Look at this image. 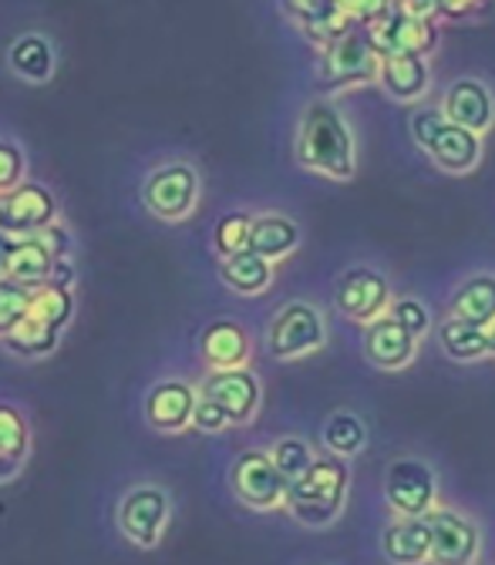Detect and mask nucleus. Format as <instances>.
<instances>
[{
	"label": "nucleus",
	"instance_id": "nucleus-1",
	"mask_svg": "<svg viewBox=\"0 0 495 565\" xmlns=\"http://www.w3.org/2000/svg\"><path fill=\"white\" fill-rule=\"evenodd\" d=\"M297 162L324 179L350 182L358 172V146H354L350 125L334 102L307 105L297 131Z\"/></svg>",
	"mask_w": 495,
	"mask_h": 565
},
{
	"label": "nucleus",
	"instance_id": "nucleus-2",
	"mask_svg": "<svg viewBox=\"0 0 495 565\" xmlns=\"http://www.w3.org/2000/svg\"><path fill=\"white\" fill-rule=\"evenodd\" d=\"M347 491H350L347 458L327 451V458H317L304 478L291 481L287 512L294 515V522L307 529H330L347 505Z\"/></svg>",
	"mask_w": 495,
	"mask_h": 565
},
{
	"label": "nucleus",
	"instance_id": "nucleus-3",
	"mask_svg": "<svg viewBox=\"0 0 495 565\" xmlns=\"http://www.w3.org/2000/svg\"><path fill=\"white\" fill-rule=\"evenodd\" d=\"M381 64H385V57L375 47L371 31L354 28L344 38L320 47V88L344 92V88L371 85L381 78Z\"/></svg>",
	"mask_w": 495,
	"mask_h": 565
},
{
	"label": "nucleus",
	"instance_id": "nucleus-4",
	"mask_svg": "<svg viewBox=\"0 0 495 565\" xmlns=\"http://www.w3.org/2000/svg\"><path fill=\"white\" fill-rule=\"evenodd\" d=\"M327 343L324 313L314 303L294 300L280 307L266 330V350L276 361H304Z\"/></svg>",
	"mask_w": 495,
	"mask_h": 565
},
{
	"label": "nucleus",
	"instance_id": "nucleus-5",
	"mask_svg": "<svg viewBox=\"0 0 495 565\" xmlns=\"http://www.w3.org/2000/svg\"><path fill=\"white\" fill-rule=\"evenodd\" d=\"M230 484L236 491V499L253 509V512H273V509H287V491H291V481L283 475L273 461L270 451L263 448H253V451H243L236 461H233V471H230Z\"/></svg>",
	"mask_w": 495,
	"mask_h": 565
},
{
	"label": "nucleus",
	"instance_id": "nucleus-6",
	"mask_svg": "<svg viewBox=\"0 0 495 565\" xmlns=\"http://www.w3.org/2000/svg\"><path fill=\"white\" fill-rule=\"evenodd\" d=\"M385 502L401 519H424L439 509V478L421 458H398L385 471Z\"/></svg>",
	"mask_w": 495,
	"mask_h": 565
},
{
	"label": "nucleus",
	"instance_id": "nucleus-7",
	"mask_svg": "<svg viewBox=\"0 0 495 565\" xmlns=\"http://www.w3.org/2000/svg\"><path fill=\"white\" fill-rule=\"evenodd\" d=\"M67 253V236L51 223L41 233L31 236H11L8 239V269L14 282H24V287H41V282L54 279L57 263Z\"/></svg>",
	"mask_w": 495,
	"mask_h": 565
},
{
	"label": "nucleus",
	"instance_id": "nucleus-8",
	"mask_svg": "<svg viewBox=\"0 0 495 565\" xmlns=\"http://www.w3.org/2000/svg\"><path fill=\"white\" fill-rule=\"evenodd\" d=\"M334 307L350 323L368 327L371 320H378L391 310V282L385 279V273H378L371 266H354L337 279Z\"/></svg>",
	"mask_w": 495,
	"mask_h": 565
},
{
	"label": "nucleus",
	"instance_id": "nucleus-9",
	"mask_svg": "<svg viewBox=\"0 0 495 565\" xmlns=\"http://www.w3.org/2000/svg\"><path fill=\"white\" fill-rule=\"evenodd\" d=\"M368 31H371L375 47L381 51V57H391V54H424L429 57L439 44V18L411 14L401 8L388 11Z\"/></svg>",
	"mask_w": 495,
	"mask_h": 565
},
{
	"label": "nucleus",
	"instance_id": "nucleus-10",
	"mask_svg": "<svg viewBox=\"0 0 495 565\" xmlns=\"http://www.w3.org/2000/svg\"><path fill=\"white\" fill-rule=\"evenodd\" d=\"M118 525L131 545L152 548L169 525V494L156 484H141L128 491L118 509Z\"/></svg>",
	"mask_w": 495,
	"mask_h": 565
},
{
	"label": "nucleus",
	"instance_id": "nucleus-11",
	"mask_svg": "<svg viewBox=\"0 0 495 565\" xmlns=\"http://www.w3.org/2000/svg\"><path fill=\"white\" fill-rule=\"evenodd\" d=\"M424 519H429V529H432V565H475L478 562L482 532L468 515L439 505Z\"/></svg>",
	"mask_w": 495,
	"mask_h": 565
},
{
	"label": "nucleus",
	"instance_id": "nucleus-12",
	"mask_svg": "<svg viewBox=\"0 0 495 565\" xmlns=\"http://www.w3.org/2000/svg\"><path fill=\"white\" fill-rule=\"evenodd\" d=\"M57 202L38 182H21L11 192L0 195V233L8 236H31L54 223Z\"/></svg>",
	"mask_w": 495,
	"mask_h": 565
},
{
	"label": "nucleus",
	"instance_id": "nucleus-13",
	"mask_svg": "<svg viewBox=\"0 0 495 565\" xmlns=\"http://www.w3.org/2000/svg\"><path fill=\"white\" fill-rule=\"evenodd\" d=\"M196 199H199V175L192 166H182V162L166 166L146 182V205L159 220H169V223L186 220L196 209Z\"/></svg>",
	"mask_w": 495,
	"mask_h": 565
},
{
	"label": "nucleus",
	"instance_id": "nucleus-14",
	"mask_svg": "<svg viewBox=\"0 0 495 565\" xmlns=\"http://www.w3.org/2000/svg\"><path fill=\"white\" fill-rule=\"evenodd\" d=\"M202 397L217 401L233 424H250L260 411V401H263V387H260V377L250 371V367H230V371H212L202 387H199Z\"/></svg>",
	"mask_w": 495,
	"mask_h": 565
},
{
	"label": "nucleus",
	"instance_id": "nucleus-15",
	"mask_svg": "<svg viewBox=\"0 0 495 565\" xmlns=\"http://www.w3.org/2000/svg\"><path fill=\"white\" fill-rule=\"evenodd\" d=\"M418 340L421 337H414L391 313H385L365 327V358L378 371H404L418 358Z\"/></svg>",
	"mask_w": 495,
	"mask_h": 565
},
{
	"label": "nucleus",
	"instance_id": "nucleus-16",
	"mask_svg": "<svg viewBox=\"0 0 495 565\" xmlns=\"http://www.w3.org/2000/svg\"><path fill=\"white\" fill-rule=\"evenodd\" d=\"M424 156H429L445 175H468L482 162V135H475L455 121H445L439 128V135L424 146Z\"/></svg>",
	"mask_w": 495,
	"mask_h": 565
},
{
	"label": "nucleus",
	"instance_id": "nucleus-17",
	"mask_svg": "<svg viewBox=\"0 0 495 565\" xmlns=\"http://www.w3.org/2000/svg\"><path fill=\"white\" fill-rule=\"evenodd\" d=\"M196 401H199V391L189 387L186 381H162L152 387V394L146 401V417L156 431L176 435V431L192 428Z\"/></svg>",
	"mask_w": 495,
	"mask_h": 565
},
{
	"label": "nucleus",
	"instance_id": "nucleus-18",
	"mask_svg": "<svg viewBox=\"0 0 495 565\" xmlns=\"http://www.w3.org/2000/svg\"><path fill=\"white\" fill-rule=\"evenodd\" d=\"M442 111H445L449 121H455V125H462V128H468V131H475V135H485V131L495 125V98H492V92H488L482 82H475V78H459V82L445 92Z\"/></svg>",
	"mask_w": 495,
	"mask_h": 565
},
{
	"label": "nucleus",
	"instance_id": "nucleus-19",
	"mask_svg": "<svg viewBox=\"0 0 495 565\" xmlns=\"http://www.w3.org/2000/svg\"><path fill=\"white\" fill-rule=\"evenodd\" d=\"M202 361L209 364V371H230V367H246L250 364V333L236 323V320H217L202 330L199 340Z\"/></svg>",
	"mask_w": 495,
	"mask_h": 565
},
{
	"label": "nucleus",
	"instance_id": "nucleus-20",
	"mask_svg": "<svg viewBox=\"0 0 495 565\" xmlns=\"http://www.w3.org/2000/svg\"><path fill=\"white\" fill-rule=\"evenodd\" d=\"M287 11L294 14V21L304 28V34L317 47H327L330 41L358 28L350 21V14L340 8V0H287Z\"/></svg>",
	"mask_w": 495,
	"mask_h": 565
},
{
	"label": "nucleus",
	"instance_id": "nucleus-21",
	"mask_svg": "<svg viewBox=\"0 0 495 565\" xmlns=\"http://www.w3.org/2000/svg\"><path fill=\"white\" fill-rule=\"evenodd\" d=\"M381 548H385V558L391 565H429L432 562L429 519H401V515H394V522L385 529Z\"/></svg>",
	"mask_w": 495,
	"mask_h": 565
},
{
	"label": "nucleus",
	"instance_id": "nucleus-22",
	"mask_svg": "<svg viewBox=\"0 0 495 565\" xmlns=\"http://www.w3.org/2000/svg\"><path fill=\"white\" fill-rule=\"evenodd\" d=\"M378 82L394 102H418L432 85L429 57H424V54H391L381 64V78Z\"/></svg>",
	"mask_w": 495,
	"mask_h": 565
},
{
	"label": "nucleus",
	"instance_id": "nucleus-23",
	"mask_svg": "<svg viewBox=\"0 0 495 565\" xmlns=\"http://www.w3.org/2000/svg\"><path fill=\"white\" fill-rule=\"evenodd\" d=\"M439 343L445 350V358L455 364H475L482 358H492L488 330L475 327L462 317H452V313L439 323Z\"/></svg>",
	"mask_w": 495,
	"mask_h": 565
},
{
	"label": "nucleus",
	"instance_id": "nucleus-24",
	"mask_svg": "<svg viewBox=\"0 0 495 565\" xmlns=\"http://www.w3.org/2000/svg\"><path fill=\"white\" fill-rule=\"evenodd\" d=\"M28 455H31L28 417L11 404H0V481L18 478Z\"/></svg>",
	"mask_w": 495,
	"mask_h": 565
},
{
	"label": "nucleus",
	"instance_id": "nucleus-25",
	"mask_svg": "<svg viewBox=\"0 0 495 565\" xmlns=\"http://www.w3.org/2000/svg\"><path fill=\"white\" fill-rule=\"evenodd\" d=\"M220 276L230 290L243 294V297H256L266 294L273 282V259L260 256L256 249H240L233 256H223Z\"/></svg>",
	"mask_w": 495,
	"mask_h": 565
},
{
	"label": "nucleus",
	"instance_id": "nucleus-26",
	"mask_svg": "<svg viewBox=\"0 0 495 565\" xmlns=\"http://www.w3.org/2000/svg\"><path fill=\"white\" fill-rule=\"evenodd\" d=\"M301 246V226L287 216H276V212H266V216L253 220V233H250V249H256L260 256L280 263L294 256Z\"/></svg>",
	"mask_w": 495,
	"mask_h": 565
},
{
	"label": "nucleus",
	"instance_id": "nucleus-27",
	"mask_svg": "<svg viewBox=\"0 0 495 565\" xmlns=\"http://www.w3.org/2000/svg\"><path fill=\"white\" fill-rule=\"evenodd\" d=\"M452 317L485 330L495 323V273H475L462 282L452 297Z\"/></svg>",
	"mask_w": 495,
	"mask_h": 565
},
{
	"label": "nucleus",
	"instance_id": "nucleus-28",
	"mask_svg": "<svg viewBox=\"0 0 495 565\" xmlns=\"http://www.w3.org/2000/svg\"><path fill=\"white\" fill-rule=\"evenodd\" d=\"M324 448L337 458H358L368 448V424L354 411H334L324 420Z\"/></svg>",
	"mask_w": 495,
	"mask_h": 565
},
{
	"label": "nucleus",
	"instance_id": "nucleus-29",
	"mask_svg": "<svg viewBox=\"0 0 495 565\" xmlns=\"http://www.w3.org/2000/svg\"><path fill=\"white\" fill-rule=\"evenodd\" d=\"M57 333H61V330L51 327L48 320L28 313L24 320H18L0 340H4L8 350L21 353V358H48V353L57 347Z\"/></svg>",
	"mask_w": 495,
	"mask_h": 565
},
{
	"label": "nucleus",
	"instance_id": "nucleus-30",
	"mask_svg": "<svg viewBox=\"0 0 495 565\" xmlns=\"http://www.w3.org/2000/svg\"><path fill=\"white\" fill-rule=\"evenodd\" d=\"M11 67L28 82H48L54 75V51L38 34L18 38L11 47Z\"/></svg>",
	"mask_w": 495,
	"mask_h": 565
},
{
	"label": "nucleus",
	"instance_id": "nucleus-31",
	"mask_svg": "<svg viewBox=\"0 0 495 565\" xmlns=\"http://www.w3.org/2000/svg\"><path fill=\"white\" fill-rule=\"evenodd\" d=\"M71 310H75V297H71V287L67 282H57V279H48L41 287L31 290V310L34 317L48 320L51 327H64L71 320Z\"/></svg>",
	"mask_w": 495,
	"mask_h": 565
},
{
	"label": "nucleus",
	"instance_id": "nucleus-32",
	"mask_svg": "<svg viewBox=\"0 0 495 565\" xmlns=\"http://www.w3.org/2000/svg\"><path fill=\"white\" fill-rule=\"evenodd\" d=\"M250 233H253V216L246 212H227V216L212 230V246L220 256H233L240 249H250Z\"/></svg>",
	"mask_w": 495,
	"mask_h": 565
},
{
	"label": "nucleus",
	"instance_id": "nucleus-33",
	"mask_svg": "<svg viewBox=\"0 0 495 565\" xmlns=\"http://www.w3.org/2000/svg\"><path fill=\"white\" fill-rule=\"evenodd\" d=\"M276 468L287 475V481H297L310 471V465L317 461V455L310 451V445L304 438H280L273 448H270Z\"/></svg>",
	"mask_w": 495,
	"mask_h": 565
},
{
	"label": "nucleus",
	"instance_id": "nucleus-34",
	"mask_svg": "<svg viewBox=\"0 0 495 565\" xmlns=\"http://www.w3.org/2000/svg\"><path fill=\"white\" fill-rule=\"evenodd\" d=\"M31 310V287L14 279L0 282V337H4L18 320H24Z\"/></svg>",
	"mask_w": 495,
	"mask_h": 565
},
{
	"label": "nucleus",
	"instance_id": "nucleus-35",
	"mask_svg": "<svg viewBox=\"0 0 495 565\" xmlns=\"http://www.w3.org/2000/svg\"><path fill=\"white\" fill-rule=\"evenodd\" d=\"M398 323H404L414 337H424L432 330V310L424 307L418 297H398L391 300V310H388Z\"/></svg>",
	"mask_w": 495,
	"mask_h": 565
},
{
	"label": "nucleus",
	"instance_id": "nucleus-36",
	"mask_svg": "<svg viewBox=\"0 0 495 565\" xmlns=\"http://www.w3.org/2000/svg\"><path fill=\"white\" fill-rule=\"evenodd\" d=\"M230 414L217 404V401H209V397H202L199 394V401H196V414H192V428L196 431H206V435H220V431H227L230 428Z\"/></svg>",
	"mask_w": 495,
	"mask_h": 565
},
{
	"label": "nucleus",
	"instance_id": "nucleus-37",
	"mask_svg": "<svg viewBox=\"0 0 495 565\" xmlns=\"http://www.w3.org/2000/svg\"><path fill=\"white\" fill-rule=\"evenodd\" d=\"M449 118H445V111H442V105L439 108H418L414 115H411V138H414V146L424 152V146L439 135V128L445 125Z\"/></svg>",
	"mask_w": 495,
	"mask_h": 565
},
{
	"label": "nucleus",
	"instance_id": "nucleus-38",
	"mask_svg": "<svg viewBox=\"0 0 495 565\" xmlns=\"http://www.w3.org/2000/svg\"><path fill=\"white\" fill-rule=\"evenodd\" d=\"M24 175V156L11 141H0V195L11 192L14 185H21Z\"/></svg>",
	"mask_w": 495,
	"mask_h": 565
},
{
	"label": "nucleus",
	"instance_id": "nucleus-39",
	"mask_svg": "<svg viewBox=\"0 0 495 565\" xmlns=\"http://www.w3.org/2000/svg\"><path fill=\"white\" fill-rule=\"evenodd\" d=\"M488 0H439V18H449V21H459V18H468L475 11H482Z\"/></svg>",
	"mask_w": 495,
	"mask_h": 565
},
{
	"label": "nucleus",
	"instance_id": "nucleus-40",
	"mask_svg": "<svg viewBox=\"0 0 495 565\" xmlns=\"http://www.w3.org/2000/svg\"><path fill=\"white\" fill-rule=\"evenodd\" d=\"M394 8L411 11V14H429V18H439V0H394Z\"/></svg>",
	"mask_w": 495,
	"mask_h": 565
},
{
	"label": "nucleus",
	"instance_id": "nucleus-41",
	"mask_svg": "<svg viewBox=\"0 0 495 565\" xmlns=\"http://www.w3.org/2000/svg\"><path fill=\"white\" fill-rule=\"evenodd\" d=\"M8 239H11L8 233H0V263H4V259H8Z\"/></svg>",
	"mask_w": 495,
	"mask_h": 565
},
{
	"label": "nucleus",
	"instance_id": "nucleus-42",
	"mask_svg": "<svg viewBox=\"0 0 495 565\" xmlns=\"http://www.w3.org/2000/svg\"><path fill=\"white\" fill-rule=\"evenodd\" d=\"M488 343H492V358H495V323L488 327Z\"/></svg>",
	"mask_w": 495,
	"mask_h": 565
}]
</instances>
